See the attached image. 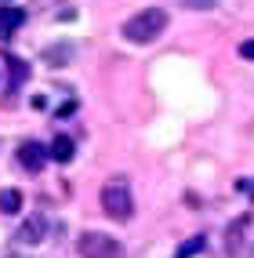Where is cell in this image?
<instances>
[{"instance_id": "11", "label": "cell", "mask_w": 254, "mask_h": 258, "mask_svg": "<svg viewBox=\"0 0 254 258\" xmlns=\"http://www.w3.org/2000/svg\"><path fill=\"white\" fill-rule=\"evenodd\" d=\"M185 8H193V11H207V8H214L218 0H182Z\"/></svg>"}, {"instance_id": "14", "label": "cell", "mask_w": 254, "mask_h": 258, "mask_svg": "<svg viewBox=\"0 0 254 258\" xmlns=\"http://www.w3.org/2000/svg\"><path fill=\"white\" fill-rule=\"evenodd\" d=\"M247 258H254V240H250V251H247Z\"/></svg>"}, {"instance_id": "10", "label": "cell", "mask_w": 254, "mask_h": 258, "mask_svg": "<svg viewBox=\"0 0 254 258\" xmlns=\"http://www.w3.org/2000/svg\"><path fill=\"white\" fill-rule=\"evenodd\" d=\"M203 247H207V236H193V240H185V244L175 251V258H193V254H200Z\"/></svg>"}, {"instance_id": "1", "label": "cell", "mask_w": 254, "mask_h": 258, "mask_svg": "<svg viewBox=\"0 0 254 258\" xmlns=\"http://www.w3.org/2000/svg\"><path fill=\"white\" fill-rule=\"evenodd\" d=\"M163 29H167V11L163 8H145V11L131 15L124 22V37L131 44H149V40H156Z\"/></svg>"}, {"instance_id": "3", "label": "cell", "mask_w": 254, "mask_h": 258, "mask_svg": "<svg viewBox=\"0 0 254 258\" xmlns=\"http://www.w3.org/2000/svg\"><path fill=\"white\" fill-rule=\"evenodd\" d=\"M76 251L83 258H120V240L109 233H80Z\"/></svg>"}, {"instance_id": "16", "label": "cell", "mask_w": 254, "mask_h": 258, "mask_svg": "<svg viewBox=\"0 0 254 258\" xmlns=\"http://www.w3.org/2000/svg\"><path fill=\"white\" fill-rule=\"evenodd\" d=\"M0 4H11V0H0Z\"/></svg>"}, {"instance_id": "2", "label": "cell", "mask_w": 254, "mask_h": 258, "mask_svg": "<svg viewBox=\"0 0 254 258\" xmlns=\"http://www.w3.org/2000/svg\"><path fill=\"white\" fill-rule=\"evenodd\" d=\"M102 208H106V215L116 218V222H127V218H131L134 197H131L127 178H109L106 185H102Z\"/></svg>"}, {"instance_id": "7", "label": "cell", "mask_w": 254, "mask_h": 258, "mask_svg": "<svg viewBox=\"0 0 254 258\" xmlns=\"http://www.w3.org/2000/svg\"><path fill=\"white\" fill-rule=\"evenodd\" d=\"M22 22H26V11H22V8H0V37L19 33Z\"/></svg>"}, {"instance_id": "9", "label": "cell", "mask_w": 254, "mask_h": 258, "mask_svg": "<svg viewBox=\"0 0 254 258\" xmlns=\"http://www.w3.org/2000/svg\"><path fill=\"white\" fill-rule=\"evenodd\" d=\"M22 211V193L19 189H0V215H19Z\"/></svg>"}, {"instance_id": "13", "label": "cell", "mask_w": 254, "mask_h": 258, "mask_svg": "<svg viewBox=\"0 0 254 258\" xmlns=\"http://www.w3.org/2000/svg\"><path fill=\"white\" fill-rule=\"evenodd\" d=\"M236 189H240V193H247V197L254 200V182H247V178H243V182H236Z\"/></svg>"}, {"instance_id": "6", "label": "cell", "mask_w": 254, "mask_h": 258, "mask_svg": "<svg viewBox=\"0 0 254 258\" xmlns=\"http://www.w3.org/2000/svg\"><path fill=\"white\" fill-rule=\"evenodd\" d=\"M47 157H51V153H47L40 142H22V146H19V164H22L26 171H40Z\"/></svg>"}, {"instance_id": "5", "label": "cell", "mask_w": 254, "mask_h": 258, "mask_svg": "<svg viewBox=\"0 0 254 258\" xmlns=\"http://www.w3.org/2000/svg\"><path fill=\"white\" fill-rule=\"evenodd\" d=\"M44 236H47V218L44 215H29L22 226H19V233H15L19 244H40Z\"/></svg>"}, {"instance_id": "8", "label": "cell", "mask_w": 254, "mask_h": 258, "mask_svg": "<svg viewBox=\"0 0 254 258\" xmlns=\"http://www.w3.org/2000/svg\"><path fill=\"white\" fill-rule=\"evenodd\" d=\"M47 153H51V160L69 164V160H73V153H76V146H73V139H69V135H58V139L47 146Z\"/></svg>"}, {"instance_id": "12", "label": "cell", "mask_w": 254, "mask_h": 258, "mask_svg": "<svg viewBox=\"0 0 254 258\" xmlns=\"http://www.w3.org/2000/svg\"><path fill=\"white\" fill-rule=\"evenodd\" d=\"M240 55L254 62V40H243V44H240Z\"/></svg>"}, {"instance_id": "4", "label": "cell", "mask_w": 254, "mask_h": 258, "mask_svg": "<svg viewBox=\"0 0 254 258\" xmlns=\"http://www.w3.org/2000/svg\"><path fill=\"white\" fill-rule=\"evenodd\" d=\"M247 229H250V215L243 211L240 218H232L229 222V229H225V254L229 258H240L243 247H247Z\"/></svg>"}, {"instance_id": "15", "label": "cell", "mask_w": 254, "mask_h": 258, "mask_svg": "<svg viewBox=\"0 0 254 258\" xmlns=\"http://www.w3.org/2000/svg\"><path fill=\"white\" fill-rule=\"evenodd\" d=\"M8 258H22V254H8Z\"/></svg>"}]
</instances>
